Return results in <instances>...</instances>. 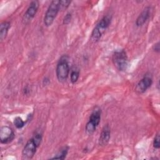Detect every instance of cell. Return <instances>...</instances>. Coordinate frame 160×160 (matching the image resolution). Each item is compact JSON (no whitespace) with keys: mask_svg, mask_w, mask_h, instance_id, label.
I'll use <instances>...</instances> for the list:
<instances>
[{"mask_svg":"<svg viewBox=\"0 0 160 160\" xmlns=\"http://www.w3.org/2000/svg\"><path fill=\"white\" fill-rule=\"evenodd\" d=\"M112 20L111 14L104 15L99 21L94 26L91 34V40L94 42H98L106 32V29L109 26Z\"/></svg>","mask_w":160,"mask_h":160,"instance_id":"6da1fadb","label":"cell"},{"mask_svg":"<svg viewBox=\"0 0 160 160\" xmlns=\"http://www.w3.org/2000/svg\"><path fill=\"white\" fill-rule=\"evenodd\" d=\"M70 72L69 64V57L63 55L59 59L56 68V74L59 82H64L67 80Z\"/></svg>","mask_w":160,"mask_h":160,"instance_id":"7a4b0ae2","label":"cell"},{"mask_svg":"<svg viewBox=\"0 0 160 160\" xmlns=\"http://www.w3.org/2000/svg\"><path fill=\"white\" fill-rule=\"evenodd\" d=\"M114 66L119 71H125L129 64L128 57L124 49L116 50L112 56Z\"/></svg>","mask_w":160,"mask_h":160,"instance_id":"3957f363","label":"cell"},{"mask_svg":"<svg viewBox=\"0 0 160 160\" xmlns=\"http://www.w3.org/2000/svg\"><path fill=\"white\" fill-rule=\"evenodd\" d=\"M60 0H53L49 4L44 14L43 22L45 26H51L55 20L60 9Z\"/></svg>","mask_w":160,"mask_h":160,"instance_id":"277c9868","label":"cell"},{"mask_svg":"<svg viewBox=\"0 0 160 160\" xmlns=\"http://www.w3.org/2000/svg\"><path fill=\"white\" fill-rule=\"evenodd\" d=\"M101 119V109L96 107L92 111L86 124L85 130L88 134H92L96 130Z\"/></svg>","mask_w":160,"mask_h":160,"instance_id":"5b68a950","label":"cell"},{"mask_svg":"<svg viewBox=\"0 0 160 160\" xmlns=\"http://www.w3.org/2000/svg\"><path fill=\"white\" fill-rule=\"evenodd\" d=\"M40 146V144L32 136L26 143L22 151V158L25 159H32L35 155L37 149Z\"/></svg>","mask_w":160,"mask_h":160,"instance_id":"8992f818","label":"cell"},{"mask_svg":"<svg viewBox=\"0 0 160 160\" xmlns=\"http://www.w3.org/2000/svg\"><path fill=\"white\" fill-rule=\"evenodd\" d=\"M152 84V78L150 74H146L143 78L137 83L135 91L138 94L145 92Z\"/></svg>","mask_w":160,"mask_h":160,"instance_id":"52a82bcc","label":"cell"},{"mask_svg":"<svg viewBox=\"0 0 160 160\" xmlns=\"http://www.w3.org/2000/svg\"><path fill=\"white\" fill-rule=\"evenodd\" d=\"M39 7V2L38 1H32L30 2L28 8H27L22 18L24 23H28L31 21L36 16Z\"/></svg>","mask_w":160,"mask_h":160,"instance_id":"ba28073f","label":"cell"},{"mask_svg":"<svg viewBox=\"0 0 160 160\" xmlns=\"http://www.w3.org/2000/svg\"><path fill=\"white\" fill-rule=\"evenodd\" d=\"M15 138L14 131L8 126H1L0 129V141L1 144L10 143Z\"/></svg>","mask_w":160,"mask_h":160,"instance_id":"9c48e42d","label":"cell"},{"mask_svg":"<svg viewBox=\"0 0 160 160\" xmlns=\"http://www.w3.org/2000/svg\"><path fill=\"white\" fill-rule=\"evenodd\" d=\"M111 138V128L108 124L104 125L101 130L99 138V144L101 146H106Z\"/></svg>","mask_w":160,"mask_h":160,"instance_id":"30bf717a","label":"cell"},{"mask_svg":"<svg viewBox=\"0 0 160 160\" xmlns=\"http://www.w3.org/2000/svg\"><path fill=\"white\" fill-rule=\"evenodd\" d=\"M151 8L150 6L146 7L139 14V15L138 16L136 21V25L138 27H140L143 26L145 22L148 21L149 19L150 15H151Z\"/></svg>","mask_w":160,"mask_h":160,"instance_id":"8fae6325","label":"cell"},{"mask_svg":"<svg viewBox=\"0 0 160 160\" xmlns=\"http://www.w3.org/2000/svg\"><path fill=\"white\" fill-rule=\"evenodd\" d=\"M11 27V23L9 21H4L0 25V39L2 41L7 36L9 29Z\"/></svg>","mask_w":160,"mask_h":160,"instance_id":"7c38bea8","label":"cell"},{"mask_svg":"<svg viewBox=\"0 0 160 160\" xmlns=\"http://www.w3.org/2000/svg\"><path fill=\"white\" fill-rule=\"evenodd\" d=\"M69 151V147L66 146L62 148L58 153L52 158H51V159H64L68 153Z\"/></svg>","mask_w":160,"mask_h":160,"instance_id":"4fadbf2b","label":"cell"},{"mask_svg":"<svg viewBox=\"0 0 160 160\" xmlns=\"http://www.w3.org/2000/svg\"><path fill=\"white\" fill-rule=\"evenodd\" d=\"M13 123L17 129H21L24 126L26 122L24 121L21 118L18 116L14 118Z\"/></svg>","mask_w":160,"mask_h":160,"instance_id":"5bb4252c","label":"cell"},{"mask_svg":"<svg viewBox=\"0 0 160 160\" xmlns=\"http://www.w3.org/2000/svg\"><path fill=\"white\" fill-rule=\"evenodd\" d=\"M79 78V71L78 70H72L70 74V81L72 84L76 83Z\"/></svg>","mask_w":160,"mask_h":160,"instance_id":"9a60e30c","label":"cell"},{"mask_svg":"<svg viewBox=\"0 0 160 160\" xmlns=\"http://www.w3.org/2000/svg\"><path fill=\"white\" fill-rule=\"evenodd\" d=\"M153 147L155 149H159L160 148V137H159V133L158 132L153 140Z\"/></svg>","mask_w":160,"mask_h":160,"instance_id":"2e32d148","label":"cell"},{"mask_svg":"<svg viewBox=\"0 0 160 160\" xmlns=\"http://www.w3.org/2000/svg\"><path fill=\"white\" fill-rule=\"evenodd\" d=\"M72 19V14L71 12H68L64 17L62 19V23L64 25H68L70 23Z\"/></svg>","mask_w":160,"mask_h":160,"instance_id":"e0dca14e","label":"cell"},{"mask_svg":"<svg viewBox=\"0 0 160 160\" xmlns=\"http://www.w3.org/2000/svg\"><path fill=\"white\" fill-rule=\"evenodd\" d=\"M71 3V1H65V0H61L59 1V4H60V9H67L70 4Z\"/></svg>","mask_w":160,"mask_h":160,"instance_id":"ac0fdd59","label":"cell"},{"mask_svg":"<svg viewBox=\"0 0 160 160\" xmlns=\"http://www.w3.org/2000/svg\"><path fill=\"white\" fill-rule=\"evenodd\" d=\"M152 49L154 51L156 52H159L160 51V45H159V42H156V44H154L152 46Z\"/></svg>","mask_w":160,"mask_h":160,"instance_id":"d6986e66","label":"cell"},{"mask_svg":"<svg viewBox=\"0 0 160 160\" xmlns=\"http://www.w3.org/2000/svg\"><path fill=\"white\" fill-rule=\"evenodd\" d=\"M29 89H28V88L26 86V87H25L24 88V89H23V92H24V94H28V93H29Z\"/></svg>","mask_w":160,"mask_h":160,"instance_id":"ffe728a7","label":"cell"}]
</instances>
